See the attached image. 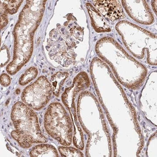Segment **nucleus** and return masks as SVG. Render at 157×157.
<instances>
[{"label":"nucleus","instance_id":"1","mask_svg":"<svg viewBox=\"0 0 157 157\" xmlns=\"http://www.w3.org/2000/svg\"><path fill=\"white\" fill-rule=\"evenodd\" d=\"M11 118L15 128L11 136L21 147L29 148L34 144L48 142L42 134L36 114L28 105L21 102L15 103Z\"/></svg>","mask_w":157,"mask_h":157},{"label":"nucleus","instance_id":"2","mask_svg":"<svg viewBox=\"0 0 157 157\" xmlns=\"http://www.w3.org/2000/svg\"><path fill=\"white\" fill-rule=\"evenodd\" d=\"M52 88L46 78L41 76L33 84L25 88L21 100L27 105L35 110L42 109L50 100Z\"/></svg>","mask_w":157,"mask_h":157},{"label":"nucleus","instance_id":"3","mask_svg":"<svg viewBox=\"0 0 157 157\" xmlns=\"http://www.w3.org/2000/svg\"><path fill=\"white\" fill-rule=\"evenodd\" d=\"M64 109L58 103L50 104L45 113L44 126L48 135L62 143L61 130L65 128V122L68 121V117L63 113Z\"/></svg>","mask_w":157,"mask_h":157},{"label":"nucleus","instance_id":"4","mask_svg":"<svg viewBox=\"0 0 157 157\" xmlns=\"http://www.w3.org/2000/svg\"><path fill=\"white\" fill-rule=\"evenodd\" d=\"M100 3L98 6H100L101 9H104L107 17L111 20H117L123 17L122 8L120 5H119L117 1H98Z\"/></svg>","mask_w":157,"mask_h":157},{"label":"nucleus","instance_id":"5","mask_svg":"<svg viewBox=\"0 0 157 157\" xmlns=\"http://www.w3.org/2000/svg\"><path fill=\"white\" fill-rule=\"evenodd\" d=\"M32 157H58L56 150L53 146L48 144L37 145L32 149L29 153Z\"/></svg>","mask_w":157,"mask_h":157},{"label":"nucleus","instance_id":"6","mask_svg":"<svg viewBox=\"0 0 157 157\" xmlns=\"http://www.w3.org/2000/svg\"><path fill=\"white\" fill-rule=\"evenodd\" d=\"M38 74V71L36 68L32 67L29 68L23 76L19 80V82L21 85H24L28 83L31 80L34 79Z\"/></svg>","mask_w":157,"mask_h":157},{"label":"nucleus","instance_id":"7","mask_svg":"<svg viewBox=\"0 0 157 157\" xmlns=\"http://www.w3.org/2000/svg\"><path fill=\"white\" fill-rule=\"evenodd\" d=\"M1 84L2 85L7 86L10 84L11 80L9 76L7 74H2L1 76Z\"/></svg>","mask_w":157,"mask_h":157},{"label":"nucleus","instance_id":"8","mask_svg":"<svg viewBox=\"0 0 157 157\" xmlns=\"http://www.w3.org/2000/svg\"><path fill=\"white\" fill-rule=\"evenodd\" d=\"M40 39H41V38L40 37H39V39H38V42H37V45H39V42H40Z\"/></svg>","mask_w":157,"mask_h":157},{"label":"nucleus","instance_id":"9","mask_svg":"<svg viewBox=\"0 0 157 157\" xmlns=\"http://www.w3.org/2000/svg\"><path fill=\"white\" fill-rule=\"evenodd\" d=\"M16 92L17 94H19L20 92V90L19 89H17L16 90Z\"/></svg>","mask_w":157,"mask_h":157}]
</instances>
